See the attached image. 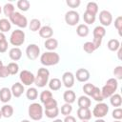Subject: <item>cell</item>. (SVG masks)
Returning <instances> with one entry per match:
<instances>
[{
  "mask_svg": "<svg viewBox=\"0 0 122 122\" xmlns=\"http://www.w3.org/2000/svg\"><path fill=\"white\" fill-rule=\"evenodd\" d=\"M29 27H30V30L31 31H37L41 28V22H40V20H38L36 18H33V19L30 20Z\"/></svg>",
  "mask_w": 122,
  "mask_h": 122,
  "instance_id": "4dcf8cb0",
  "label": "cell"
},
{
  "mask_svg": "<svg viewBox=\"0 0 122 122\" xmlns=\"http://www.w3.org/2000/svg\"><path fill=\"white\" fill-rule=\"evenodd\" d=\"M2 117V113H1V111H0V118Z\"/></svg>",
  "mask_w": 122,
  "mask_h": 122,
  "instance_id": "91938a15",
  "label": "cell"
},
{
  "mask_svg": "<svg viewBox=\"0 0 122 122\" xmlns=\"http://www.w3.org/2000/svg\"><path fill=\"white\" fill-rule=\"evenodd\" d=\"M75 98H76V95H75V92L71 90H68L64 92L63 94V99L66 103L68 104H71L75 101Z\"/></svg>",
  "mask_w": 122,
  "mask_h": 122,
  "instance_id": "d6986e66",
  "label": "cell"
},
{
  "mask_svg": "<svg viewBox=\"0 0 122 122\" xmlns=\"http://www.w3.org/2000/svg\"><path fill=\"white\" fill-rule=\"evenodd\" d=\"M42 122H44V121H42Z\"/></svg>",
  "mask_w": 122,
  "mask_h": 122,
  "instance_id": "be15d7a7",
  "label": "cell"
},
{
  "mask_svg": "<svg viewBox=\"0 0 122 122\" xmlns=\"http://www.w3.org/2000/svg\"><path fill=\"white\" fill-rule=\"evenodd\" d=\"M63 122H76V119L72 115H67L65 116V119Z\"/></svg>",
  "mask_w": 122,
  "mask_h": 122,
  "instance_id": "f907efd6",
  "label": "cell"
},
{
  "mask_svg": "<svg viewBox=\"0 0 122 122\" xmlns=\"http://www.w3.org/2000/svg\"><path fill=\"white\" fill-rule=\"evenodd\" d=\"M26 54L30 60H35L40 54V48L36 44H30L26 48Z\"/></svg>",
  "mask_w": 122,
  "mask_h": 122,
  "instance_id": "30bf717a",
  "label": "cell"
},
{
  "mask_svg": "<svg viewBox=\"0 0 122 122\" xmlns=\"http://www.w3.org/2000/svg\"><path fill=\"white\" fill-rule=\"evenodd\" d=\"M77 104L79 108H90L92 105V101L88 96H80L77 100Z\"/></svg>",
  "mask_w": 122,
  "mask_h": 122,
  "instance_id": "7402d4cb",
  "label": "cell"
},
{
  "mask_svg": "<svg viewBox=\"0 0 122 122\" xmlns=\"http://www.w3.org/2000/svg\"><path fill=\"white\" fill-rule=\"evenodd\" d=\"M117 87H118V82H117V79L115 78H110L107 80L105 86L102 88L101 90V93L103 95L104 98H108V97H111L114 92L117 90Z\"/></svg>",
  "mask_w": 122,
  "mask_h": 122,
  "instance_id": "7a4b0ae2",
  "label": "cell"
},
{
  "mask_svg": "<svg viewBox=\"0 0 122 122\" xmlns=\"http://www.w3.org/2000/svg\"><path fill=\"white\" fill-rule=\"evenodd\" d=\"M19 78H20V81L22 82V84H24L26 86H30V85H31V84L34 83L35 76L30 71L23 70L20 72V74H19Z\"/></svg>",
  "mask_w": 122,
  "mask_h": 122,
  "instance_id": "ba28073f",
  "label": "cell"
},
{
  "mask_svg": "<svg viewBox=\"0 0 122 122\" xmlns=\"http://www.w3.org/2000/svg\"><path fill=\"white\" fill-rule=\"evenodd\" d=\"M62 82L66 88H71L74 85V75L71 71H66L62 75Z\"/></svg>",
  "mask_w": 122,
  "mask_h": 122,
  "instance_id": "7c38bea8",
  "label": "cell"
},
{
  "mask_svg": "<svg viewBox=\"0 0 122 122\" xmlns=\"http://www.w3.org/2000/svg\"><path fill=\"white\" fill-rule=\"evenodd\" d=\"M10 28H11V25L8 19H6V18L0 19V31L1 32L9 31L10 30Z\"/></svg>",
  "mask_w": 122,
  "mask_h": 122,
  "instance_id": "484cf974",
  "label": "cell"
},
{
  "mask_svg": "<svg viewBox=\"0 0 122 122\" xmlns=\"http://www.w3.org/2000/svg\"><path fill=\"white\" fill-rule=\"evenodd\" d=\"M11 91L7 88V87H4L0 90V101L3 102V103H7L10 100L11 98Z\"/></svg>",
  "mask_w": 122,
  "mask_h": 122,
  "instance_id": "2e32d148",
  "label": "cell"
},
{
  "mask_svg": "<svg viewBox=\"0 0 122 122\" xmlns=\"http://www.w3.org/2000/svg\"><path fill=\"white\" fill-rule=\"evenodd\" d=\"M91 96H92L95 101H97V102H102V101L104 100V97H103V95H102V93H101V90H100L98 87H94V89H93V91H92Z\"/></svg>",
  "mask_w": 122,
  "mask_h": 122,
  "instance_id": "83f0119b",
  "label": "cell"
},
{
  "mask_svg": "<svg viewBox=\"0 0 122 122\" xmlns=\"http://www.w3.org/2000/svg\"><path fill=\"white\" fill-rule=\"evenodd\" d=\"M60 61V56L58 53L54 51H46L41 54L40 56V62L44 66H53L58 64Z\"/></svg>",
  "mask_w": 122,
  "mask_h": 122,
  "instance_id": "6da1fadb",
  "label": "cell"
},
{
  "mask_svg": "<svg viewBox=\"0 0 122 122\" xmlns=\"http://www.w3.org/2000/svg\"><path fill=\"white\" fill-rule=\"evenodd\" d=\"M75 77L79 82H87L90 79V71L86 69H78L76 71Z\"/></svg>",
  "mask_w": 122,
  "mask_h": 122,
  "instance_id": "5bb4252c",
  "label": "cell"
},
{
  "mask_svg": "<svg viewBox=\"0 0 122 122\" xmlns=\"http://www.w3.org/2000/svg\"><path fill=\"white\" fill-rule=\"evenodd\" d=\"M86 11H88L93 15H96V13L98 11V5L95 2H89L86 7Z\"/></svg>",
  "mask_w": 122,
  "mask_h": 122,
  "instance_id": "f546056e",
  "label": "cell"
},
{
  "mask_svg": "<svg viewBox=\"0 0 122 122\" xmlns=\"http://www.w3.org/2000/svg\"><path fill=\"white\" fill-rule=\"evenodd\" d=\"M93 37H97V38H103L106 34V30L104 27L102 26H97L94 28L93 31H92Z\"/></svg>",
  "mask_w": 122,
  "mask_h": 122,
  "instance_id": "4316f807",
  "label": "cell"
},
{
  "mask_svg": "<svg viewBox=\"0 0 122 122\" xmlns=\"http://www.w3.org/2000/svg\"><path fill=\"white\" fill-rule=\"evenodd\" d=\"M45 114L49 118H55L59 114V109H58V107H55V108H52V109L45 110Z\"/></svg>",
  "mask_w": 122,
  "mask_h": 122,
  "instance_id": "d6a6232c",
  "label": "cell"
},
{
  "mask_svg": "<svg viewBox=\"0 0 122 122\" xmlns=\"http://www.w3.org/2000/svg\"><path fill=\"white\" fill-rule=\"evenodd\" d=\"M112 117L116 120H120L122 118V109L121 108H116L112 111Z\"/></svg>",
  "mask_w": 122,
  "mask_h": 122,
  "instance_id": "7bdbcfd3",
  "label": "cell"
},
{
  "mask_svg": "<svg viewBox=\"0 0 122 122\" xmlns=\"http://www.w3.org/2000/svg\"><path fill=\"white\" fill-rule=\"evenodd\" d=\"M28 112L32 120L38 121L43 117V107L39 103H32L29 106Z\"/></svg>",
  "mask_w": 122,
  "mask_h": 122,
  "instance_id": "277c9868",
  "label": "cell"
},
{
  "mask_svg": "<svg viewBox=\"0 0 122 122\" xmlns=\"http://www.w3.org/2000/svg\"><path fill=\"white\" fill-rule=\"evenodd\" d=\"M4 40H6V36H5V34L3 32L0 31V42L1 41H4Z\"/></svg>",
  "mask_w": 122,
  "mask_h": 122,
  "instance_id": "816d5d0a",
  "label": "cell"
},
{
  "mask_svg": "<svg viewBox=\"0 0 122 122\" xmlns=\"http://www.w3.org/2000/svg\"><path fill=\"white\" fill-rule=\"evenodd\" d=\"M52 122H63V120H61V119H55Z\"/></svg>",
  "mask_w": 122,
  "mask_h": 122,
  "instance_id": "11a10c76",
  "label": "cell"
},
{
  "mask_svg": "<svg viewBox=\"0 0 122 122\" xmlns=\"http://www.w3.org/2000/svg\"><path fill=\"white\" fill-rule=\"evenodd\" d=\"M49 88L51 91H58L61 88V81L58 78H52L49 81Z\"/></svg>",
  "mask_w": 122,
  "mask_h": 122,
  "instance_id": "d4e9b609",
  "label": "cell"
},
{
  "mask_svg": "<svg viewBox=\"0 0 122 122\" xmlns=\"http://www.w3.org/2000/svg\"><path fill=\"white\" fill-rule=\"evenodd\" d=\"M109 112V106L106 103L103 102H99L98 104L95 105V107L92 110V114L96 117V118H102L105 115H107Z\"/></svg>",
  "mask_w": 122,
  "mask_h": 122,
  "instance_id": "52a82bcc",
  "label": "cell"
},
{
  "mask_svg": "<svg viewBox=\"0 0 122 122\" xmlns=\"http://www.w3.org/2000/svg\"><path fill=\"white\" fill-rule=\"evenodd\" d=\"M51 98H52V93L51 92L46 90V91H43L41 93H40V101L44 104L45 102H47L48 100H50Z\"/></svg>",
  "mask_w": 122,
  "mask_h": 122,
  "instance_id": "d590c367",
  "label": "cell"
},
{
  "mask_svg": "<svg viewBox=\"0 0 122 122\" xmlns=\"http://www.w3.org/2000/svg\"><path fill=\"white\" fill-rule=\"evenodd\" d=\"M7 68H8V70H9L10 74H11V75H15V74L19 71V66H18V64L15 63V62H10V63H9L8 66H7Z\"/></svg>",
  "mask_w": 122,
  "mask_h": 122,
  "instance_id": "e575fe53",
  "label": "cell"
},
{
  "mask_svg": "<svg viewBox=\"0 0 122 122\" xmlns=\"http://www.w3.org/2000/svg\"><path fill=\"white\" fill-rule=\"evenodd\" d=\"M83 50H84L87 53H92L96 49H95V47H94V45H93V43H92V41H88V42L84 43V45H83Z\"/></svg>",
  "mask_w": 122,
  "mask_h": 122,
  "instance_id": "f35d334b",
  "label": "cell"
},
{
  "mask_svg": "<svg viewBox=\"0 0 122 122\" xmlns=\"http://www.w3.org/2000/svg\"><path fill=\"white\" fill-rule=\"evenodd\" d=\"M2 66H3V62H2V60L0 59V68H1Z\"/></svg>",
  "mask_w": 122,
  "mask_h": 122,
  "instance_id": "6f0895ef",
  "label": "cell"
},
{
  "mask_svg": "<svg viewBox=\"0 0 122 122\" xmlns=\"http://www.w3.org/2000/svg\"><path fill=\"white\" fill-rule=\"evenodd\" d=\"M113 122H121L120 120H115V121H113Z\"/></svg>",
  "mask_w": 122,
  "mask_h": 122,
  "instance_id": "680465c9",
  "label": "cell"
},
{
  "mask_svg": "<svg viewBox=\"0 0 122 122\" xmlns=\"http://www.w3.org/2000/svg\"><path fill=\"white\" fill-rule=\"evenodd\" d=\"M117 51H118V53H117V54H118V59H121V51H122L121 48H119Z\"/></svg>",
  "mask_w": 122,
  "mask_h": 122,
  "instance_id": "f5cc1de1",
  "label": "cell"
},
{
  "mask_svg": "<svg viewBox=\"0 0 122 122\" xmlns=\"http://www.w3.org/2000/svg\"><path fill=\"white\" fill-rule=\"evenodd\" d=\"M52 34H53V30L50 26H43L39 30V35L42 38H45V39L51 38Z\"/></svg>",
  "mask_w": 122,
  "mask_h": 122,
  "instance_id": "e0dca14e",
  "label": "cell"
},
{
  "mask_svg": "<svg viewBox=\"0 0 122 122\" xmlns=\"http://www.w3.org/2000/svg\"><path fill=\"white\" fill-rule=\"evenodd\" d=\"M10 22L18 26L19 28H26L28 26V20L27 18L21 14L20 12H17V11H14L10 17Z\"/></svg>",
  "mask_w": 122,
  "mask_h": 122,
  "instance_id": "8992f818",
  "label": "cell"
},
{
  "mask_svg": "<svg viewBox=\"0 0 122 122\" xmlns=\"http://www.w3.org/2000/svg\"><path fill=\"white\" fill-rule=\"evenodd\" d=\"M83 122H88V121H83Z\"/></svg>",
  "mask_w": 122,
  "mask_h": 122,
  "instance_id": "6125c7cd",
  "label": "cell"
},
{
  "mask_svg": "<svg viewBox=\"0 0 122 122\" xmlns=\"http://www.w3.org/2000/svg\"><path fill=\"white\" fill-rule=\"evenodd\" d=\"M120 48V42L117 39H111L108 42V49L112 51H115Z\"/></svg>",
  "mask_w": 122,
  "mask_h": 122,
  "instance_id": "1f68e13d",
  "label": "cell"
},
{
  "mask_svg": "<svg viewBox=\"0 0 122 122\" xmlns=\"http://www.w3.org/2000/svg\"><path fill=\"white\" fill-rule=\"evenodd\" d=\"M89 32H90V30L86 24H80L76 28V33L80 37H86L89 34Z\"/></svg>",
  "mask_w": 122,
  "mask_h": 122,
  "instance_id": "ffe728a7",
  "label": "cell"
},
{
  "mask_svg": "<svg viewBox=\"0 0 122 122\" xmlns=\"http://www.w3.org/2000/svg\"><path fill=\"white\" fill-rule=\"evenodd\" d=\"M77 116L82 121H88L92 118V112L90 111V108H78Z\"/></svg>",
  "mask_w": 122,
  "mask_h": 122,
  "instance_id": "4fadbf2b",
  "label": "cell"
},
{
  "mask_svg": "<svg viewBox=\"0 0 122 122\" xmlns=\"http://www.w3.org/2000/svg\"><path fill=\"white\" fill-rule=\"evenodd\" d=\"M72 112V107L71 104H68V103H65L62 107H61V113L65 116L67 115H70L71 112Z\"/></svg>",
  "mask_w": 122,
  "mask_h": 122,
  "instance_id": "ab89813d",
  "label": "cell"
},
{
  "mask_svg": "<svg viewBox=\"0 0 122 122\" xmlns=\"http://www.w3.org/2000/svg\"><path fill=\"white\" fill-rule=\"evenodd\" d=\"M113 74L118 80H121L122 79V66L115 67L113 70Z\"/></svg>",
  "mask_w": 122,
  "mask_h": 122,
  "instance_id": "f6af8a7d",
  "label": "cell"
},
{
  "mask_svg": "<svg viewBox=\"0 0 122 122\" xmlns=\"http://www.w3.org/2000/svg\"><path fill=\"white\" fill-rule=\"evenodd\" d=\"M80 0H67L66 1V4L70 7V8H72V9H74V8H77L79 5H80Z\"/></svg>",
  "mask_w": 122,
  "mask_h": 122,
  "instance_id": "7dc6e473",
  "label": "cell"
},
{
  "mask_svg": "<svg viewBox=\"0 0 122 122\" xmlns=\"http://www.w3.org/2000/svg\"><path fill=\"white\" fill-rule=\"evenodd\" d=\"M92 43H93V45H94V47H95V49L97 50L100 46H101V44H102V38H97V37H93V40H92Z\"/></svg>",
  "mask_w": 122,
  "mask_h": 122,
  "instance_id": "681fc988",
  "label": "cell"
},
{
  "mask_svg": "<svg viewBox=\"0 0 122 122\" xmlns=\"http://www.w3.org/2000/svg\"><path fill=\"white\" fill-rule=\"evenodd\" d=\"M26 96L29 100H35L38 96V92L36 88H29L26 92Z\"/></svg>",
  "mask_w": 122,
  "mask_h": 122,
  "instance_id": "f1b7e54d",
  "label": "cell"
},
{
  "mask_svg": "<svg viewBox=\"0 0 122 122\" xmlns=\"http://www.w3.org/2000/svg\"><path fill=\"white\" fill-rule=\"evenodd\" d=\"M21 122H30V120H27V119H24V120H22Z\"/></svg>",
  "mask_w": 122,
  "mask_h": 122,
  "instance_id": "9f6ffc18",
  "label": "cell"
},
{
  "mask_svg": "<svg viewBox=\"0 0 122 122\" xmlns=\"http://www.w3.org/2000/svg\"><path fill=\"white\" fill-rule=\"evenodd\" d=\"M110 102L113 107H120L122 104V97L118 93H113L110 97Z\"/></svg>",
  "mask_w": 122,
  "mask_h": 122,
  "instance_id": "cb8c5ba5",
  "label": "cell"
},
{
  "mask_svg": "<svg viewBox=\"0 0 122 122\" xmlns=\"http://www.w3.org/2000/svg\"><path fill=\"white\" fill-rule=\"evenodd\" d=\"M1 113H2V116L6 117V118L11 117L12 114H13V108H12V106H10V105H4L1 108Z\"/></svg>",
  "mask_w": 122,
  "mask_h": 122,
  "instance_id": "603a6c76",
  "label": "cell"
},
{
  "mask_svg": "<svg viewBox=\"0 0 122 122\" xmlns=\"http://www.w3.org/2000/svg\"><path fill=\"white\" fill-rule=\"evenodd\" d=\"M1 11H2V9H1V6H0V13H1Z\"/></svg>",
  "mask_w": 122,
  "mask_h": 122,
  "instance_id": "94428289",
  "label": "cell"
},
{
  "mask_svg": "<svg viewBox=\"0 0 122 122\" xmlns=\"http://www.w3.org/2000/svg\"><path fill=\"white\" fill-rule=\"evenodd\" d=\"M49 76H50V71L46 68H40L37 71V75L35 76L34 79V84L38 88H43L48 84L49 81Z\"/></svg>",
  "mask_w": 122,
  "mask_h": 122,
  "instance_id": "3957f363",
  "label": "cell"
},
{
  "mask_svg": "<svg viewBox=\"0 0 122 122\" xmlns=\"http://www.w3.org/2000/svg\"><path fill=\"white\" fill-rule=\"evenodd\" d=\"M10 42L12 46H15L18 48V46L23 45L25 42V32L21 30H15L11 32L10 37Z\"/></svg>",
  "mask_w": 122,
  "mask_h": 122,
  "instance_id": "5b68a950",
  "label": "cell"
},
{
  "mask_svg": "<svg viewBox=\"0 0 122 122\" xmlns=\"http://www.w3.org/2000/svg\"><path fill=\"white\" fill-rule=\"evenodd\" d=\"M9 56H10V58L11 60H13V61H18V60L22 57V51H21L19 48L14 47V48H12V49L10 50V51H9Z\"/></svg>",
  "mask_w": 122,
  "mask_h": 122,
  "instance_id": "ac0fdd59",
  "label": "cell"
},
{
  "mask_svg": "<svg viewBox=\"0 0 122 122\" xmlns=\"http://www.w3.org/2000/svg\"><path fill=\"white\" fill-rule=\"evenodd\" d=\"M10 75V72H9V70L7 68V66H2L0 68V78H6Z\"/></svg>",
  "mask_w": 122,
  "mask_h": 122,
  "instance_id": "bcb514c9",
  "label": "cell"
},
{
  "mask_svg": "<svg viewBox=\"0 0 122 122\" xmlns=\"http://www.w3.org/2000/svg\"><path fill=\"white\" fill-rule=\"evenodd\" d=\"M94 122H106L105 120H103V119H101V118H98L97 120H95Z\"/></svg>",
  "mask_w": 122,
  "mask_h": 122,
  "instance_id": "db71d44e",
  "label": "cell"
},
{
  "mask_svg": "<svg viewBox=\"0 0 122 122\" xmlns=\"http://www.w3.org/2000/svg\"><path fill=\"white\" fill-rule=\"evenodd\" d=\"M10 91H11V94L14 97H20L24 92V86H23V84L16 82L12 85Z\"/></svg>",
  "mask_w": 122,
  "mask_h": 122,
  "instance_id": "9a60e30c",
  "label": "cell"
},
{
  "mask_svg": "<svg viewBox=\"0 0 122 122\" xmlns=\"http://www.w3.org/2000/svg\"><path fill=\"white\" fill-rule=\"evenodd\" d=\"M30 6V2L28 0H19L17 2V7L19 8L20 10H23V11L29 10Z\"/></svg>",
  "mask_w": 122,
  "mask_h": 122,
  "instance_id": "8d00e7d4",
  "label": "cell"
},
{
  "mask_svg": "<svg viewBox=\"0 0 122 122\" xmlns=\"http://www.w3.org/2000/svg\"><path fill=\"white\" fill-rule=\"evenodd\" d=\"M3 11H4V14L8 17H10L13 12H14V6L11 4V3H7L4 5L3 7Z\"/></svg>",
  "mask_w": 122,
  "mask_h": 122,
  "instance_id": "836d02e7",
  "label": "cell"
},
{
  "mask_svg": "<svg viewBox=\"0 0 122 122\" xmlns=\"http://www.w3.org/2000/svg\"><path fill=\"white\" fill-rule=\"evenodd\" d=\"M79 13L73 10L67 11L65 14V21L69 26H75L79 22Z\"/></svg>",
  "mask_w": 122,
  "mask_h": 122,
  "instance_id": "9c48e42d",
  "label": "cell"
},
{
  "mask_svg": "<svg viewBox=\"0 0 122 122\" xmlns=\"http://www.w3.org/2000/svg\"><path fill=\"white\" fill-rule=\"evenodd\" d=\"M99 21L102 25V27H105V26H110L112 22V15L110 11L104 10H101L100 13H99Z\"/></svg>",
  "mask_w": 122,
  "mask_h": 122,
  "instance_id": "8fae6325",
  "label": "cell"
},
{
  "mask_svg": "<svg viewBox=\"0 0 122 122\" xmlns=\"http://www.w3.org/2000/svg\"><path fill=\"white\" fill-rule=\"evenodd\" d=\"M83 19H84L85 23H87L89 25L90 24H93L94 21H95V15H93V14L88 12V11H85L84 14H83Z\"/></svg>",
  "mask_w": 122,
  "mask_h": 122,
  "instance_id": "74e56055",
  "label": "cell"
},
{
  "mask_svg": "<svg viewBox=\"0 0 122 122\" xmlns=\"http://www.w3.org/2000/svg\"><path fill=\"white\" fill-rule=\"evenodd\" d=\"M114 27L117 29L119 35H121V30H122V17L121 16H118L114 20Z\"/></svg>",
  "mask_w": 122,
  "mask_h": 122,
  "instance_id": "ee69618b",
  "label": "cell"
},
{
  "mask_svg": "<svg viewBox=\"0 0 122 122\" xmlns=\"http://www.w3.org/2000/svg\"><path fill=\"white\" fill-rule=\"evenodd\" d=\"M44 107H45V110L55 108V107H57V101L55 99H53V97H52V98H51L50 100H48L47 102L44 103Z\"/></svg>",
  "mask_w": 122,
  "mask_h": 122,
  "instance_id": "b9f144b4",
  "label": "cell"
},
{
  "mask_svg": "<svg viewBox=\"0 0 122 122\" xmlns=\"http://www.w3.org/2000/svg\"><path fill=\"white\" fill-rule=\"evenodd\" d=\"M44 45H45V48L47 50H49L50 51H54L57 48L58 41L56 39H54V38H49V39H47L45 41Z\"/></svg>",
  "mask_w": 122,
  "mask_h": 122,
  "instance_id": "44dd1931",
  "label": "cell"
},
{
  "mask_svg": "<svg viewBox=\"0 0 122 122\" xmlns=\"http://www.w3.org/2000/svg\"><path fill=\"white\" fill-rule=\"evenodd\" d=\"M8 50V42L7 39L0 42V52H6Z\"/></svg>",
  "mask_w": 122,
  "mask_h": 122,
  "instance_id": "c3c4849f",
  "label": "cell"
},
{
  "mask_svg": "<svg viewBox=\"0 0 122 122\" xmlns=\"http://www.w3.org/2000/svg\"><path fill=\"white\" fill-rule=\"evenodd\" d=\"M94 85L93 84H92V83H87V84H85L84 86H83V91H84V92L88 95V96H91L92 95V91H93V89H94Z\"/></svg>",
  "mask_w": 122,
  "mask_h": 122,
  "instance_id": "60d3db41",
  "label": "cell"
}]
</instances>
